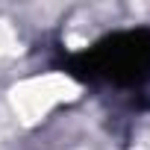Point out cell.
<instances>
[{"mask_svg": "<svg viewBox=\"0 0 150 150\" xmlns=\"http://www.w3.org/2000/svg\"><path fill=\"white\" fill-rule=\"evenodd\" d=\"M83 83L74 77V74L47 68V71H33L18 77L9 88H6V103L12 118L27 127H44L47 121H53L62 109L74 106L83 97Z\"/></svg>", "mask_w": 150, "mask_h": 150, "instance_id": "cell-1", "label": "cell"}]
</instances>
